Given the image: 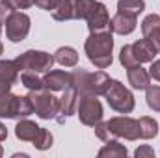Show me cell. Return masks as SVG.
Instances as JSON below:
<instances>
[{"label": "cell", "mask_w": 160, "mask_h": 158, "mask_svg": "<svg viewBox=\"0 0 160 158\" xmlns=\"http://www.w3.org/2000/svg\"><path fill=\"white\" fill-rule=\"evenodd\" d=\"M84 50L88 60L97 67V69H106L114 62V36L112 30L99 32V34H89V37L84 43Z\"/></svg>", "instance_id": "1"}, {"label": "cell", "mask_w": 160, "mask_h": 158, "mask_svg": "<svg viewBox=\"0 0 160 158\" xmlns=\"http://www.w3.org/2000/svg\"><path fill=\"white\" fill-rule=\"evenodd\" d=\"M73 86L78 89V95H104L108 86H110V77L104 71H95L88 73L84 69H77L73 73Z\"/></svg>", "instance_id": "2"}, {"label": "cell", "mask_w": 160, "mask_h": 158, "mask_svg": "<svg viewBox=\"0 0 160 158\" xmlns=\"http://www.w3.org/2000/svg\"><path fill=\"white\" fill-rule=\"evenodd\" d=\"M34 114L30 95H13L9 91L0 93V119H19Z\"/></svg>", "instance_id": "3"}, {"label": "cell", "mask_w": 160, "mask_h": 158, "mask_svg": "<svg viewBox=\"0 0 160 158\" xmlns=\"http://www.w3.org/2000/svg\"><path fill=\"white\" fill-rule=\"evenodd\" d=\"M13 62H15L19 73H22V71L47 73V71H50L52 65L56 63V62H54V56L48 54V52H43V50H26V52H22L21 56H17Z\"/></svg>", "instance_id": "4"}, {"label": "cell", "mask_w": 160, "mask_h": 158, "mask_svg": "<svg viewBox=\"0 0 160 158\" xmlns=\"http://www.w3.org/2000/svg\"><path fill=\"white\" fill-rule=\"evenodd\" d=\"M106 102L112 110L119 112V114H130L136 106L134 95L130 93V89H127L119 80H110V86L104 93Z\"/></svg>", "instance_id": "5"}, {"label": "cell", "mask_w": 160, "mask_h": 158, "mask_svg": "<svg viewBox=\"0 0 160 158\" xmlns=\"http://www.w3.org/2000/svg\"><path fill=\"white\" fill-rule=\"evenodd\" d=\"M30 101L34 106V114L39 119H54L56 114H60V99H56L48 89L30 91Z\"/></svg>", "instance_id": "6"}, {"label": "cell", "mask_w": 160, "mask_h": 158, "mask_svg": "<svg viewBox=\"0 0 160 158\" xmlns=\"http://www.w3.org/2000/svg\"><path fill=\"white\" fill-rule=\"evenodd\" d=\"M77 114L82 125L86 126H95L99 121H102V104L97 97L93 95H80L78 97V106Z\"/></svg>", "instance_id": "7"}, {"label": "cell", "mask_w": 160, "mask_h": 158, "mask_svg": "<svg viewBox=\"0 0 160 158\" xmlns=\"http://www.w3.org/2000/svg\"><path fill=\"white\" fill-rule=\"evenodd\" d=\"M30 17L24 11H13L6 21V36L11 43H21L30 34Z\"/></svg>", "instance_id": "8"}, {"label": "cell", "mask_w": 160, "mask_h": 158, "mask_svg": "<svg viewBox=\"0 0 160 158\" xmlns=\"http://www.w3.org/2000/svg\"><path fill=\"white\" fill-rule=\"evenodd\" d=\"M106 123H108V128H110V132H112L114 138H125L128 141L140 140V125H138V119L119 116V117L108 119Z\"/></svg>", "instance_id": "9"}, {"label": "cell", "mask_w": 160, "mask_h": 158, "mask_svg": "<svg viewBox=\"0 0 160 158\" xmlns=\"http://www.w3.org/2000/svg\"><path fill=\"white\" fill-rule=\"evenodd\" d=\"M89 34H99V32H106L110 30V15L108 9L102 2H95V6L91 7V11L86 17Z\"/></svg>", "instance_id": "10"}, {"label": "cell", "mask_w": 160, "mask_h": 158, "mask_svg": "<svg viewBox=\"0 0 160 158\" xmlns=\"http://www.w3.org/2000/svg\"><path fill=\"white\" fill-rule=\"evenodd\" d=\"M69 86H73V73L60 71V69H50L43 77V87L48 91H63Z\"/></svg>", "instance_id": "11"}, {"label": "cell", "mask_w": 160, "mask_h": 158, "mask_svg": "<svg viewBox=\"0 0 160 158\" xmlns=\"http://www.w3.org/2000/svg\"><path fill=\"white\" fill-rule=\"evenodd\" d=\"M78 89L75 86H69L67 89H63V95L60 99V114L62 117L60 121H63V117H71L77 114V106H78Z\"/></svg>", "instance_id": "12"}, {"label": "cell", "mask_w": 160, "mask_h": 158, "mask_svg": "<svg viewBox=\"0 0 160 158\" xmlns=\"http://www.w3.org/2000/svg\"><path fill=\"white\" fill-rule=\"evenodd\" d=\"M136 17L132 15H127V13H116L112 19H110V30L112 34H119V36H128L136 30Z\"/></svg>", "instance_id": "13"}, {"label": "cell", "mask_w": 160, "mask_h": 158, "mask_svg": "<svg viewBox=\"0 0 160 158\" xmlns=\"http://www.w3.org/2000/svg\"><path fill=\"white\" fill-rule=\"evenodd\" d=\"M19 78V69L15 65V62L11 60H2L0 62V93L2 91H9L11 86Z\"/></svg>", "instance_id": "14"}, {"label": "cell", "mask_w": 160, "mask_h": 158, "mask_svg": "<svg viewBox=\"0 0 160 158\" xmlns=\"http://www.w3.org/2000/svg\"><path fill=\"white\" fill-rule=\"evenodd\" d=\"M132 52H134V56H136L138 63L153 62V60H155V56L158 54V52H157V48L153 47V43L147 39V37H143V39L132 43Z\"/></svg>", "instance_id": "15"}, {"label": "cell", "mask_w": 160, "mask_h": 158, "mask_svg": "<svg viewBox=\"0 0 160 158\" xmlns=\"http://www.w3.org/2000/svg\"><path fill=\"white\" fill-rule=\"evenodd\" d=\"M127 78H128V84L134 87V89H147L149 87V73L142 67V63L134 65V67H128L127 69Z\"/></svg>", "instance_id": "16"}, {"label": "cell", "mask_w": 160, "mask_h": 158, "mask_svg": "<svg viewBox=\"0 0 160 158\" xmlns=\"http://www.w3.org/2000/svg\"><path fill=\"white\" fill-rule=\"evenodd\" d=\"M41 126L38 123L30 121V119H21L15 126V136L21 140V141H34L39 134Z\"/></svg>", "instance_id": "17"}, {"label": "cell", "mask_w": 160, "mask_h": 158, "mask_svg": "<svg viewBox=\"0 0 160 158\" xmlns=\"http://www.w3.org/2000/svg\"><path fill=\"white\" fill-rule=\"evenodd\" d=\"M52 56H54V62L63 67H75L78 63V52L73 47H60Z\"/></svg>", "instance_id": "18"}, {"label": "cell", "mask_w": 160, "mask_h": 158, "mask_svg": "<svg viewBox=\"0 0 160 158\" xmlns=\"http://www.w3.org/2000/svg\"><path fill=\"white\" fill-rule=\"evenodd\" d=\"M52 17L56 21H71V19H77L75 0H60V4L56 6V9L52 11Z\"/></svg>", "instance_id": "19"}, {"label": "cell", "mask_w": 160, "mask_h": 158, "mask_svg": "<svg viewBox=\"0 0 160 158\" xmlns=\"http://www.w3.org/2000/svg\"><path fill=\"white\" fill-rule=\"evenodd\" d=\"M97 155H99V158H125L127 156V147L121 145L118 140H110V141H106V145Z\"/></svg>", "instance_id": "20"}, {"label": "cell", "mask_w": 160, "mask_h": 158, "mask_svg": "<svg viewBox=\"0 0 160 158\" xmlns=\"http://www.w3.org/2000/svg\"><path fill=\"white\" fill-rule=\"evenodd\" d=\"M138 125H140V138L143 140H153L158 136V123L149 116H143V117L138 119Z\"/></svg>", "instance_id": "21"}, {"label": "cell", "mask_w": 160, "mask_h": 158, "mask_svg": "<svg viewBox=\"0 0 160 158\" xmlns=\"http://www.w3.org/2000/svg\"><path fill=\"white\" fill-rule=\"evenodd\" d=\"M143 9H145V2L143 0H118V11L119 13L138 17Z\"/></svg>", "instance_id": "22"}, {"label": "cell", "mask_w": 160, "mask_h": 158, "mask_svg": "<svg viewBox=\"0 0 160 158\" xmlns=\"http://www.w3.org/2000/svg\"><path fill=\"white\" fill-rule=\"evenodd\" d=\"M21 84L30 89V91H39V89H45L43 87V78L38 77V73L34 71H22L21 73Z\"/></svg>", "instance_id": "23"}, {"label": "cell", "mask_w": 160, "mask_h": 158, "mask_svg": "<svg viewBox=\"0 0 160 158\" xmlns=\"http://www.w3.org/2000/svg\"><path fill=\"white\" fill-rule=\"evenodd\" d=\"M145 101L153 112H160V86L149 84V87L145 89Z\"/></svg>", "instance_id": "24"}, {"label": "cell", "mask_w": 160, "mask_h": 158, "mask_svg": "<svg viewBox=\"0 0 160 158\" xmlns=\"http://www.w3.org/2000/svg\"><path fill=\"white\" fill-rule=\"evenodd\" d=\"M52 141H54L52 134H50L47 128H43V126H41L38 138H36L32 143H34V147H36V149H39V151H47V149H50V147H52Z\"/></svg>", "instance_id": "25"}, {"label": "cell", "mask_w": 160, "mask_h": 158, "mask_svg": "<svg viewBox=\"0 0 160 158\" xmlns=\"http://www.w3.org/2000/svg\"><path fill=\"white\" fill-rule=\"evenodd\" d=\"M119 63L125 67V69L138 65V60H136V56H134V52H132V45H125V47L121 48V52H119Z\"/></svg>", "instance_id": "26"}, {"label": "cell", "mask_w": 160, "mask_h": 158, "mask_svg": "<svg viewBox=\"0 0 160 158\" xmlns=\"http://www.w3.org/2000/svg\"><path fill=\"white\" fill-rule=\"evenodd\" d=\"M160 26V15L157 13H151V15H147L143 21H142V34H143V37H147L153 30H157Z\"/></svg>", "instance_id": "27"}, {"label": "cell", "mask_w": 160, "mask_h": 158, "mask_svg": "<svg viewBox=\"0 0 160 158\" xmlns=\"http://www.w3.org/2000/svg\"><path fill=\"white\" fill-rule=\"evenodd\" d=\"M97 0H75V13H77V19H84L88 17V13L91 11V7L95 6Z\"/></svg>", "instance_id": "28"}, {"label": "cell", "mask_w": 160, "mask_h": 158, "mask_svg": "<svg viewBox=\"0 0 160 158\" xmlns=\"http://www.w3.org/2000/svg\"><path fill=\"white\" fill-rule=\"evenodd\" d=\"M6 2L13 11H22V9H28L30 6H34V0H2Z\"/></svg>", "instance_id": "29"}, {"label": "cell", "mask_w": 160, "mask_h": 158, "mask_svg": "<svg viewBox=\"0 0 160 158\" xmlns=\"http://www.w3.org/2000/svg\"><path fill=\"white\" fill-rule=\"evenodd\" d=\"M134 156L136 158H155V151L149 145H142V147H138L134 151Z\"/></svg>", "instance_id": "30"}, {"label": "cell", "mask_w": 160, "mask_h": 158, "mask_svg": "<svg viewBox=\"0 0 160 158\" xmlns=\"http://www.w3.org/2000/svg\"><path fill=\"white\" fill-rule=\"evenodd\" d=\"M34 4L41 7V9H47V11H54L56 6L60 4V0H34Z\"/></svg>", "instance_id": "31"}, {"label": "cell", "mask_w": 160, "mask_h": 158, "mask_svg": "<svg viewBox=\"0 0 160 158\" xmlns=\"http://www.w3.org/2000/svg\"><path fill=\"white\" fill-rule=\"evenodd\" d=\"M149 78L155 80V82H160V60H153L151 62V67H149Z\"/></svg>", "instance_id": "32"}, {"label": "cell", "mask_w": 160, "mask_h": 158, "mask_svg": "<svg viewBox=\"0 0 160 158\" xmlns=\"http://www.w3.org/2000/svg\"><path fill=\"white\" fill-rule=\"evenodd\" d=\"M11 13H13V9H11L6 2H2V0H0V22H2V24H6V21L9 19V15H11Z\"/></svg>", "instance_id": "33"}, {"label": "cell", "mask_w": 160, "mask_h": 158, "mask_svg": "<svg viewBox=\"0 0 160 158\" xmlns=\"http://www.w3.org/2000/svg\"><path fill=\"white\" fill-rule=\"evenodd\" d=\"M147 39L153 43V47L157 48V52H160V26L157 28V30H153V32L147 36Z\"/></svg>", "instance_id": "34"}, {"label": "cell", "mask_w": 160, "mask_h": 158, "mask_svg": "<svg viewBox=\"0 0 160 158\" xmlns=\"http://www.w3.org/2000/svg\"><path fill=\"white\" fill-rule=\"evenodd\" d=\"M8 138V128H6V125L0 121V141H4Z\"/></svg>", "instance_id": "35"}, {"label": "cell", "mask_w": 160, "mask_h": 158, "mask_svg": "<svg viewBox=\"0 0 160 158\" xmlns=\"http://www.w3.org/2000/svg\"><path fill=\"white\" fill-rule=\"evenodd\" d=\"M2 52H4V45L0 43V54H2Z\"/></svg>", "instance_id": "36"}, {"label": "cell", "mask_w": 160, "mask_h": 158, "mask_svg": "<svg viewBox=\"0 0 160 158\" xmlns=\"http://www.w3.org/2000/svg\"><path fill=\"white\" fill-rule=\"evenodd\" d=\"M2 155H4V149H2V145H0V156H2Z\"/></svg>", "instance_id": "37"}, {"label": "cell", "mask_w": 160, "mask_h": 158, "mask_svg": "<svg viewBox=\"0 0 160 158\" xmlns=\"http://www.w3.org/2000/svg\"><path fill=\"white\" fill-rule=\"evenodd\" d=\"M0 34H2V22H0Z\"/></svg>", "instance_id": "38"}]
</instances>
